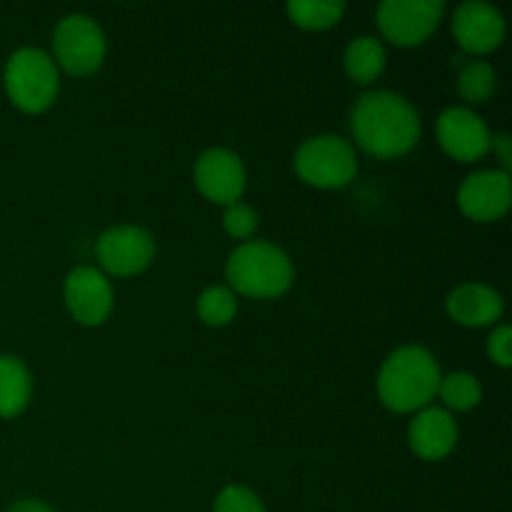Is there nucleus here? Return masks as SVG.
<instances>
[{
	"mask_svg": "<svg viewBox=\"0 0 512 512\" xmlns=\"http://www.w3.org/2000/svg\"><path fill=\"white\" fill-rule=\"evenodd\" d=\"M353 138L375 158H400L418 145L423 125L415 105L393 90H370L360 95L350 113Z\"/></svg>",
	"mask_w": 512,
	"mask_h": 512,
	"instance_id": "obj_1",
	"label": "nucleus"
},
{
	"mask_svg": "<svg viewBox=\"0 0 512 512\" xmlns=\"http://www.w3.org/2000/svg\"><path fill=\"white\" fill-rule=\"evenodd\" d=\"M440 365L420 345H403L385 358L378 373V395L393 413L428 408L440 388Z\"/></svg>",
	"mask_w": 512,
	"mask_h": 512,
	"instance_id": "obj_2",
	"label": "nucleus"
},
{
	"mask_svg": "<svg viewBox=\"0 0 512 512\" xmlns=\"http://www.w3.org/2000/svg\"><path fill=\"white\" fill-rule=\"evenodd\" d=\"M295 270L283 248L265 240H250L230 253L225 280L233 293L255 300H273L288 293Z\"/></svg>",
	"mask_w": 512,
	"mask_h": 512,
	"instance_id": "obj_3",
	"label": "nucleus"
},
{
	"mask_svg": "<svg viewBox=\"0 0 512 512\" xmlns=\"http://www.w3.org/2000/svg\"><path fill=\"white\" fill-rule=\"evenodd\" d=\"M5 93L23 113H43L55 103L60 73L55 60L40 48H20L5 63Z\"/></svg>",
	"mask_w": 512,
	"mask_h": 512,
	"instance_id": "obj_4",
	"label": "nucleus"
},
{
	"mask_svg": "<svg viewBox=\"0 0 512 512\" xmlns=\"http://www.w3.org/2000/svg\"><path fill=\"white\" fill-rule=\"evenodd\" d=\"M295 173L313 188H345L358 173V155L340 135H315L295 153Z\"/></svg>",
	"mask_w": 512,
	"mask_h": 512,
	"instance_id": "obj_5",
	"label": "nucleus"
},
{
	"mask_svg": "<svg viewBox=\"0 0 512 512\" xmlns=\"http://www.w3.org/2000/svg\"><path fill=\"white\" fill-rule=\"evenodd\" d=\"M55 63L70 75H90L105 60V35L88 15H65L53 30Z\"/></svg>",
	"mask_w": 512,
	"mask_h": 512,
	"instance_id": "obj_6",
	"label": "nucleus"
},
{
	"mask_svg": "<svg viewBox=\"0 0 512 512\" xmlns=\"http://www.w3.org/2000/svg\"><path fill=\"white\" fill-rule=\"evenodd\" d=\"M443 13V0H385L378 8V28L398 48H415L435 33Z\"/></svg>",
	"mask_w": 512,
	"mask_h": 512,
	"instance_id": "obj_7",
	"label": "nucleus"
},
{
	"mask_svg": "<svg viewBox=\"0 0 512 512\" xmlns=\"http://www.w3.org/2000/svg\"><path fill=\"white\" fill-rule=\"evenodd\" d=\"M95 258L108 275L128 278L143 273L153 263L155 240L140 225H115L98 238Z\"/></svg>",
	"mask_w": 512,
	"mask_h": 512,
	"instance_id": "obj_8",
	"label": "nucleus"
},
{
	"mask_svg": "<svg viewBox=\"0 0 512 512\" xmlns=\"http://www.w3.org/2000/svg\"><path fill=\"white\" fill-rule=\"evenodd\" d=\"M435 135H438L440 148L460 163H475L485 158L493 145V135L485 120L470 108L443 110L435 125Z\"/></svg>",
	"mask_w": 512,
	"mask_h": 512,
	"instance_id": "obj_9",
	"label": "nucleus"
},
{
	"mask_svg": "<svg viewBox=\"0 0 512 512\" xmlns=\"http://www.w3.org/2000/svg\"><path fill=\"white\" fill-rule=\"evenodd\" d=\"M195 185L208 200L218 205H235L245 190L243 160L225 148H210L195 160Z\"/></svg>",
	"mask_w": 512,
	"mask_h": 512,
	"instance_id": "obj_10",
	"label": "nucleus"
},
{
	"mask_svg": "<svg viewBox=\"0 0 512 512\" xmlns=\"http://www.w3.org/2000/svg\"><path fill=\"white\" fill-rule=\"evenodd\" d=\"M510 203V173L503 170H480L468 175L458 190L460 210L475 223H495L508 213Z\"/></svg>",
	"mask_w": 512,
	"mask_h": 512,
	"instance_id": "obj_11",
	"label": "nucleus"
},
{
	"mask_svg": "<svg viewBox=\"0 0 512 512\" xmlns=\"http://www.w3.org/2000/svg\"><path fill=\"white\" fill-rule=\"evenodd\" d=\"M65 305L80 325H103L113 310V285L105 273L83 265L65 278Z\"/></svg>",
	"mask_w": 512,
	"mask_h": 512,
	"instance_id": "obj_12",
	"label": "nucleus"
},
{
	"mask_svg": "<svg viewBox=\"0 0 512 512\" xmlns=\"http://www.w3.org/2000/svg\"><path fill=\"white\" fill-rule=\"evenodd\" d=\"M453 35L465 53H493L505 38V18L495 5L468 0V3H460L455 8Z\"/></svg>",
	"mask_w": 512,
	"mask_h": 512,
	"instance_id": "obj_13",
	"label": "nucleus"
},
{
	"mask_svg": "<svg viewBox=\"0 0 512 512\" xmlns=\"http://www.w3.org/2000/svg\"><path fill=\"white\" fill-rule=\"evenodd\" d=\"M408 443L423 460H443L458 443V425L445 408H423L410 423Z\"/></svg>",
	"mask_w": 512,
	"mask_h": 512,
	"instance_id": "obj_14",
	"label": "nucleus"
},
{
	"mask_svg": "<svg viewBox=\"0 0 512 512\" xmlns=\"http://www.w3.org/2000/svg\"><path fill=\"white\" fill-rule=\"evenodd\" d=\"M448 315L465 328H485L503 318V295L483 283H463L445 300Z\"/></svg>",
	"mask_w": 512,
	"mask_h": 512,
	"instance_id": "obj_15",
	"label": "nucleus"
},
{
	"mask_svg": "<svg viewBox=\"0 0 512 512\" xmlns=\"http://www.w3.org/2000/svg\"><path fill=\"white\" fill-rule=\"evenodd\" d=\"M33 380L23 360L0 355V418H18L30 403Z\"/></svg>",
	"mask_w": 512,
	"mask_h": 512,
	"instance_id": "obj_16",
	"label": "nucleus"
},
{
	"mask_svg": "<svg viewBox=\"0 0 512 512\" xmlns=\"http://www.w3.org/2000/svg\"><path fill=\"white\" fill-rule=\"evenodd\" d=\"M385 60H388V55H385L383 43L378 38H370V35L355 38L345 48L343 55L345 73L358 85H368L373 80H378L385 70Z\"/></svg>",
	"mask_w": 512,
	"mask_h": 512,
	"instance_id": "obj_17",
	"label": "nucleus"
},
{
	"mask_svg": "<svg viewBox=\"0 0 512 512\" xmlns=\"http://www.w3.org/2000/svg\"><path fill=\"white\" fill-rule=\"evenodd\" d=\"M345 13V3L340 0H295L288 3V18L303 30L333 28Z\"/></svg>",
	"mask_w": 512,
	"mask_h": 512,
	"instance_id": "obj_18",
	"label": "nucleus"
},
{
	"mask_svg": "<svg viewBox=\"0 0 512 512\" xmlns=\"http://www.w3.org/2000/svg\"><path fill=\"white\" fill-rule=\"evenodd\" d=\"M438 395L443 398L445 408L455 410V413H468V410L478 408L483 400V388H480L478 378L470 373H450L440 378Z\"/></svg>",
	"mask_w": 512,
	"mask_h": 512,
	"instance_id": "obj_19",
	"label": "nucleus"
},
{
	"mask_svg": "<svg viewBox=\"0 0 512 512\" xmlns=\"http://www.w3.org/2000/svg\"><path fill=\"white\" fill-rule=\"evenodd\" d=\"M498 88V73L485 60H470L458 73V93L468 103H485Z\"/></svg>",
	"mask_w": 512,
	"mask_h": 512,
	"instance_id": "obj_20",
	"label": "nucleus"
},
{
	"mask_svg": "<svg viewBox=\"0 0 512 512\" xmlns=\"http://www.w3.org/2000/svg\"><path fill=\"white\" fill-rule=\"evenodd\" d=\"M238 313V300L228 285H210L198 298V318L210 328H223Z\"/></svg>",
	"mask_w": 512,
	"mask_h": 512,
	"instance_id": "obj_21",
	"label": "nucleus"
},
{
	"mask_svg": "<svg viewBox=\"0 0 512 512\" xmlns=\"http://www.w3.org/2000/svg\"><path fill=\"white\" fill-rule=\"evenodd\" d=\"M213 512H268L258 495L245 485H228L215 498Z\"/></svg>",
	"mask_w": 512,
	"mask_h": 512,
	"instance_id": "obj_22",
	"label": "nucleus"
},
{
	"mask_svg": "<svg viewBox=\"0 0 512 512\" xmlns=\"http://www.w3.org/2000/svg\"><path fill=\"white\" fill-rule=\"evenodd\" d=\"M223 228L230 238L248 240L255 233V228H258V213L245 203L228 205L223 215Z\"/></svg>",
	"mask_w": 512,
	"mask_h": 512,
	"instance_id": "obj_23",
	"label": "nucleus"
},
{
	"mask_svg": "<svg viewBox=\"0 0 512 512\" xmlns=\"http://www.w3.org/2000/svg\"><path fill=\"white\" fill-rule=\"evenodd\" d=\"M488 355L495 365L500 368H510L512 365V330L508 325H500L498 330H493V335L488 338Z\"/></svg>",
	"mask_w": 512,
	"mask_h": 512,
	"instance_id": "obj_24",
	"label": "nucleus"
},
{
	"mask_svg": "<svg viewBox=\"0 0 512 512\" xmlns=\"http://www.w3.org/2000/svg\"><path fill=\"white\" fill-rule=\"evenodd\" d=\"M510 135L508 133H498L493 135V145H490V150H495L500 158V163H503V173H508L510 165H512V150H510Z\"/></svg>",
	"mask_w": 512,
	"mask_h": 512,
	"instance_id": "obj_25",
	"label": "nucleus"
},
{
	"mask_svg": "<svg viewBox=\"0 0 512 512\" xmlns=\"http://www.w3.org/2000/svg\"><path fill=\"white\" fill-rule=\"evenodd\" d=\"M8 512H55V510L50 508V505L40 503V500H20V503H15Z\"/></svg>",
	"mask_w": 512,
	"mask_h": 512,
	"instance_id": "obj_26",
	"label": "nucleus"
}]
</instances>
